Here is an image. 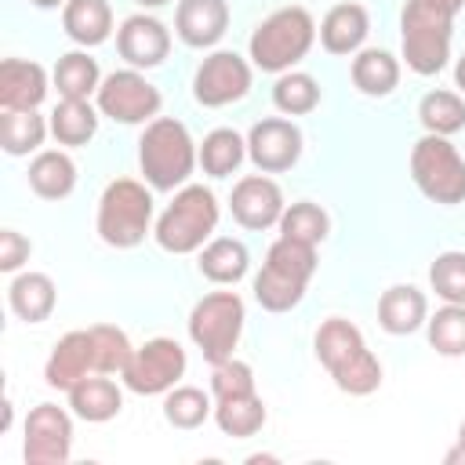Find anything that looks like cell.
I'll list each match as a JSON object with an SVG mask.
<instances>
[{"mask_svg": "<svg viewBox=\"0 0 465 465\" xmlns=\"http://www.w3.org/2000/svg\"><path fill=\"white\" fill-rule=\"evenodd\" d=\"M316 356L331 371L334 385L341 392H349V396H371L381 385L378 356L367 349L363 334L349 320H341V316H331V320L320 323V331H316Z\"/></svg>", "mask_w": 465, "mask_h": 465, "instance_id": "obj_1", "label": "cell"}, {"mask_svg": "<svg viewBox=\"0 0 465 465\" xmlns=\"http://www.w3.org/2000/svg\"><path fill=\"white\" fill-rule=\"evenodd\" d=\"M312 272H316V247L312 243H302V240H291V236H280L269 247L262 272L254 276V298H258V305L269 309V312L294 309L302 302L305 283L312 280Z\"/></svg>", "mask_w": 465, "mask_h": 465, "instance_id": "obj_2", "label": "cell"}, {"mask_svg": "<svg viewBox=\"0 0 465 465\" xmlns=\"http://www.w3.org/2000/svg\"><path fill=\"white\" fill-rule=\"evenodd\" d=\"M196 149H193V138L185 131L182 120H171V116H156L149 120L145 134L138 138V163H142V174L153 189L160 193H171L174 185H182L189 174H193V163H196Z\"/></svg>", "mask_w": 465, "mask_h": 465, "instance_id": "obj_3", "label": "cell"}, {"mask_svg": "<svg viewBox=\"0 0 465 465\" xmlns=\"http://www.w3.org/2000/svg\"><path fill=\"white\" fill-rule=\"evenodd\" d=\"M454 11L440 0H407L403 7V58L418 76H432L450 58Z\"/></svg>", "mask_w": 465, "mask_h": 465, "instance_id": "obj_4", "label": "cell"}, {"mask_svg": "<svg viewBox=\"0 0 465 465\" xmlns=\"http://www.w3.org/2000/svg\"><path fill=\"white\" fill-rule=\"evenodd\" d=\"M316 22L305 7H280L251 33V62L262 73H283L309 54Z\"/></svg>", "mask_w": 465, "mask_h": 465, "instance_id": "obj_5", "label": "cell"}, {"mask_svg": "<svg viewBox=\"0 0 465 465\" xmlns=\"http://www.w3.org/2000/svg\"><path fill=\"white\" fill-rule=\"evenodd\" d=\"M153 222V196L134 178H116L98 200V236L109 247H138Z\"/></svg>", "mask_w": 465, "mask_h": 465, "instance_id": "obj_6", "label": "cell"}, {"mask_svg": "<svg viewBox=\"0 0 465 465\" xmlns=\"http://www.w3.org/2000/svg\"><path fill=\"white\" fill-rule=\"evenodd\" d=\"M218 225V200L203 185H185L156 222V243L171 254H189Z\"/></svg>", "mask_w": 465, "mask_h": 465, "instance_id": "obj_7", "label": "cell"}, {"mask_svg": "<svg viewBox=\"0 0 465 465\" xmlns=\"http://www.w3.org/2000/svg\"><path fill=\"white\" fill-rule=\"evenodd\" d=\"M243 331V302L236 291H214L200 298L189 312V338L203 352L207 363H222L232 356Z\"/></svg>", "mask_w": 465, "mask_h": 465, "instance_id": "obj_8", "label": "cell"}, {"mask_svg": "<svg viewBox=\"0 0 465 465\" xmlns=\"http://www.w3.org/2000/svg\"><path fill=\"white\" fill-rule=\"evenodd\" d=\"M411 174H414V185L436 203L465 200V160L443 134H425L414 142Z\"/></svg>", "mask_w": 465, "mask_h": 465, "instance_id": "obj_9", "label": "cell"}, {"mask_svg": "<svg viewBox=\"0 0 465 465\" xmlns=\"http://www.w3.org/2000/svg\"><path fill=\"white\" fill-rule=\"evenodd\" d=\"M182 374H185V349L174 338H153L142 349H134L120 378L131 392L156 396V392H171Z\"/></svg>", "mask_w": 465, "mask_h": 465, "instance_id": "obj_10", "label": "cell"}, {"mask_svg": "<svg viewBox=\"0 0 465 465\" xmlns=\"http://www.w3.org/2000/svg\"><path fill=\"white\" fill-rule=\"evenodd\" d=\"M98 109L116 124H145L160 113V91L134 69L109 73L98 87Z\"/></svg>", "mask_w": 465, "mask_h": 465, "instance_id": "obj_11", "label": "cell"}, {"mask_svg": "<svg viewBox=\"0 0 465 465\" xmlns=\"http://www.w3.org/2000/svg\"><path fill=\"white\" fill-rule=\"evenodd\" d=\"M73 450V421L62 407L40 403L25 418V461L29 465H62Z\"/></svg>", "mask_w": 465, "mask_h": 465, "instance_id": "obj_12", "label": "cell"}, {"mask_svg": "<svg viewBox=\"0 0 465 465\" xmlns=\"http://www.w3.org/2000/svg\"><path fill=\"white\" fill-rule=\"evenodd\" d=\"M247 91H251V65L236 51H214L211 58H203V65L196 69V80H193V94L207 109L229 105L236 98H243Z\"/></svg>", "mask_w": 465, "mask_h": 465, "instance_id": "obj_13", "label": "cell"}, {"mask_svg": "<svg viewBox=\"0 0 465 465\" xmlns=\"http://www.w3.org/2000/svg\"><path fill=\"white\" fill-rule=\"evenodd\" d=\"M247 153L254 160L258 171L265 174H280V171H291L302 156V131L291 124V120H280V116H265L251 127L247 134Z\"/></svg>", "mask_w": 465, "mask_h": 465, "instance_id": "obj_14", "label": "cell"}, {"mask_svg": "<svg viewBox=\"0 0 465 465\" xmlns=\"http://www.w3.org/2000/svg\"><path fill=\"white\" fill-rule=\"evenodd\" d=\"M229 207L243 229H269V225H280V218H283V193L272 178L247 174L232 185Z\"/></svg>", "mask_w": 465, "mask_h": 465, "instance_id": "obj_15", "label": "cell"}, {"mask_svg": "<svg viewBox=\"0 0 465 465\" xmlns=\"http://www.w3.org/2000/svg\"><path fill=\"white\" fill-rule=\"evenodd\" d=\"M87 374H98V349H94V334L91 327L87 331H69L47 356V367H44V378L51 389H73L80 378Z\"/></svg>", "mask_w": 465, "mask_h": 465, "instance_id": "obj_16", "label": "cell"}, {"mask_svg": "<svg viewBox=\"0 0 465 465\" xmlns=\"http://www.w3.org/2000/svg\"><path fill=\"white\" fill-rule=\"evenodd\" d=\"M116 51L124 62H131L134 69H153L167 58L171 51V36L167 25L160 18L149 15H131L124 18V25L116 29Z\"/></svg>", "mask_w": 465, "mask_h": 465, "instance_id": "obj_17", "label": "cell"}, {"mask_svg": "<svg viewBox=\"0 0 465 465\" xmlns=\"http://www.w3.org/2000/svg\"><path fill=\"white\" fill-rule=\"evenodd\" d=\"M229 4L225 0H178L174 29L189 47H211L225 36Z\"/></svg>", "mask_w": 465, "mask_h": 465, "instance_id": "obj_18", "label": "cell"}, {"mask_svg": "<svg viewBox=\"0 0 465 465\" xmlns=\"http://www.w3.org/2000/svg\"><path fill=\"white\" fill-rule=\"evenodd\" d=\"M47 94V73L25 58L0 62V109H36Z\"/></svg>", "mask_w": 465, "mask_h": 465, "instance_id": "obj_19", "label": "cell"}, {"mask_svg": "<svg viewBox=\"0 0 465 465\" xmlns=\"http://www.w3.org/2000/svg\"><path fill=\"white\" fill-rule=\"evenodd\" d=\"M367 29H371V18L360 4H334L320 22V44L331 54H352L367 40Z\"/></svg>", "mask_w": 465, "mask_h": 465, "instance_id": "obj_20", "label": "cell"}, {"mask_svg": "<svg viewBox=\"0 0 465 465\" xmlns=\"http://www.w3.org/2000/svg\"><path fill=\"white\" fill-rule=\"evenodd\" d=\"M425 316H429V302H425V294H421L418 287H411V283L389 287V291L381 294V302H378V323H381L389 334H411V331H418V327L425 323Z\"/></svg>", "mask_w": 465, "mask_h": 465, "instance_id": "obj_21", "label": "cell"}, {"mask_svg": "<svg viewBox=\"0 0 465 465\" xmlns=\"http://www.w3.org/2000/svg\"><path fill=\"white\" fill-rule=\"evenodd\" d=\"M69 407H73V414L84 418V421H109V418L120 414L124 396H120L116 381L98 378V374H87V378H80V381L69 389Z\"/></svg>", "mask_w": 465, "mask_h": 465, "instance_id": "obj_22", "label": "cell"}, {"mask_svg": "<svg viewBox=\"0 0 465 465\" xmlns=\"http://www.w3.org/2000/svg\"><path fill=\"white\" fill-rule=\"evenodd\" d=\"M62 25L76 44L94 47V44H102L109 36L113 11H109L105 0H65L62 4Z\"/></svg>", "mask_w": 465, "mask_h": 465, "instance_id": "obj_23", "label": "cell"}, {"mask_svg": "<svg viewBox=\"0 0 465 465\" xmlns=\"http://www.w3.org/2000/svg\"><path fill=\"white\" fill-rule=\"evenodd\" d=\"M7 302H11V309H15L18 320L40 323V320H47L51 309H54V283H51V276H44V272H22V276H15L11 287H7Z\"/></svg>", "mask_w": 465, "mask_h": 465, "instance_id": "obj_24", "label": "cell"}, {"mask_svg": "<svg viewBox=\"0 0 465 465\" xmlns=\"http://www.w3.org/2000/svg\"><path fill=\"white\" fill-rule=\"evenodd\" d=\"M29 185L44 200H65L76 185V163L58 149L36 153V160L29 163Z\"/></svg>", "mask_w": 465, "mask_h": 465, "instance_id": "obj_25", "label": "cell"}, {"mask_svg": "<svg viewBox=\"0 0 465 465\" xmlns=\"http://www.w3.org/2000/svg\"><path fill=\"white\" fill-rule=\"evenodd\" d=\"M247 247L232 236H218L211 240L203 251H200V272L211 280V283H236L247 276Z\"/></svg>", "mask_w": 465, "mask_h": 465, "instance_id": "obj_26", "label": "cell"}, {"mask_svg": "<svg viewBox=\"0 0 465 465\" xmlns=\"http://www.w3.org/2000/svg\"><path fill=\"white\" fill-rule=\"evenodd\" d=\"M352 84L363 94L381 98L400 84V62L381 47H367V51H360L352 58Z\"/></svg>", "mask_w": 465, "mask_h": 465, "instance_id": "obj_27", "label": "cell"}, {"mask_svg": "<svg viewBox=\"0 0 465 465\" xmlns=\"http://www.w3.org/2000/svg\"><path fill=\"white\" fill-rule=\"evenodd\" d=\"M98 131V113L87 105V98H62L51 113V134L62 145H87Z\"/></svg>", "mask_w": 465, "mask_h": 465, "instance_id": "obj_28", "label": "cell"}, {"mask_svg": "<svg viewBox=\"0 0 465 465\" xmlns=\"http://www.w3.org/2000/svg\"><path fill=\"white\" fill-rule=\"evenodd\" d=\"M47 124L36 116V109H4L0 116V145L7 156H25L44 145Z\"/></svg>", "mask_w": 465, "mask_h": 465, "instance_id": "obj_29", "label": "cell"}, {"mask_svg": "<svg viewBox=\"0 0 465 465\" xmlns=\"http://www.w3.org/2000/svg\"><path fill=\"white\" fill-rule=\"evenodd\" d=\"M214 421H218V429H222L225 436L247 440V436H254V432L265 425V403H262L258 392L218 400V407H214Z\"/></svg>", "mask_w": 465, "mask_h": 465, "instance_id": "obj_30", "label": "cell"}, {"mask_svg": "<svg viewBox=\"0 0 465 465\" xmlns=\"http://www.w3.org/2000/svg\"><path fill=\"white\" fill-rule=\"evenodd\" d=\"M243 153H247V142L232 131V127H218L203 138L200 145V167L211 174V178H229L240 163H243Z\"/></svg>", "mask_w": 465, "mask_h": 465, "instance_id": "obj_31", "label": "cell"}, {"mask_svg": "<svg viewBox=\"0 0 465 465\" xmlns=\"http://www.w3.org/2000/svg\"><path fill=\"white\" fill-rule=\"evenodd\" d=\"M54 87L62 98H87L91 91H98V62L84 51H69L58 58L54 65Z\"/></svg>", "mask_w": 465, "mask_h": 465, "instance_id": "obj_32", "label": "cell"}, {"mask_svg": "<svg viewBox=\"0 0 465 465\" xmlns=\"http://www.w3.org/2000/svg\"><path fill=\"white\" fill-rule=\"evenodd\" d=\"M418 120L429 134H454L465 127V102L454 91H429L418 105Z\"/></svg>", "mask_w": 465, "mask_h": 465, "instance_id": "obj_33", "label": "cell"}, {"mask_svg": "<svg viewBox=\"0 0 465 465\" xmlns=\"http://www.w3.org/2000/svg\"><path fill=\"white\" fill-rule=\"evenodd\" d=\"M163 418L174 429H200L211 418V396L203 389H196V385L171 389L167 400H163Z\"/></svg>", "mask_w": 465, "mask_h": 465, "instance_id": "obj_34", "label": "cell"}, {"mask_svg": "<svg viewBox=\"0 0 465 465\" xmlns=\"http://www.w3.org/2000/svg\"><path fill=\"white\" fill-rule=\"evenodd\" d=\"M429 345L440 356H465V305L447 302L429 320Z\"/></svg>", "mask_w": 465, "mask_h": 465, "instance_id": "obj_35", "label": "cell"}, {"mask_svg": "<svg viewBox=\"0 0 465 465\" xmlns=\"http://www.w3.org/2000/svg\"><path fill=\"white\" fill-rule=\"evenodd\" d=\"M272 102L280 113L302 116V113H312L320 105V87L309 73H283L272 87Z\"/></svg>", "mask_w": 465, "mask_h": 465, "instance_id": "obj_36", "label": "cell"}, {"mask_svg": "<svg viewBox=\"0 0 465 465\" xmlns=\"http://www.w3.org/2000/svg\"><path fill=\"white\" fill-rule=\"evenodd\" d=\"M280 232L291 236V240H302V243H320L327 236V214L309 203V200H298L291 207H283V218H280Z\"/></svg>", "mask_w": 465, "mask_h": 465, "instance_id": "obj_37", "label": "cell"}, {"mask_svg": "<svg viewBox=\"0 0 465 465\" xmlns=\"http://www.w3.org/2000/svg\"><path fill=\"white\" fill-rule=\"evenodd\" d=\"M91 334H94V349H98V374H124V367L134 356L127 334L113 323H94Z\"/></svg>", "mask_w": 465, "mask_h": 465, "instance_id": "obj_38", "label": "cell"}, {"mask_svg": "<svg viewBox=\"0 0 465 465\" xmlns=\"http://www.w3.org/2000/svg\"><path fill=\"white\" fill-rule=\"evenodd\" d=\"M429 283L443 302L465 305V254L461 251H443L429 269Z\"/></svg>", "mask_w": 465, "mask_h": 465, "instance_id": "obj_39", "label": "cell"}, {"mask_svg": "<svg viewBox=\"0 0 465 465\" xmlns=\"http://www.w3.org/2000/svg\"><path fill=\"white\" fill-rule=\"evenodd\" d=\"M211 392H214V400H229V396H247V392H254V374H251V367L240 363V360H232V356L222 360V363H214Z\"/></svg>", "mask_w": 465, "mask_h": 465, "instance_id": "obj_40", "label": "cell"}, {"mask_svg": "<svg viewBox=\"0 0 465 465\" xmlns=\"http://www.w3.org/2000/svg\"><path fill=\"white\" fill-rule=\"evenodd\" d=\"M29 240L22 236V232H15V229H4L0 232V269L4 272H15L25 258H29Z\"/></svg>", "mask_w": 465, "mask_h": 465, "instance_id": "obj_41", "label": "cell"}, {"mask_svg": "<svg viewBox=\"0 0 465 465\" xmlns=\"http://www.w3.org/2000/svg\"><path fill=\"white\" fill-rule=\"evenodd\" d=\"M447 465H458V461H465V421L458 425V447L454 450H447V458H443Z\"/></svg>", "mask_w": 465, "mask_h": 465, "instance_id": "obj_42", "label": "cell"}, {"mask_svg": "<svg viewBox=\"0 0 465 465\" xmlns=\"http://www.w3.org/2000/svg\"><path fill=\"white\" fill-rule=\"evenodd\" d=\"M454 80H458V87L465 91V54L458 58V69H454Z\"/></svg>", "mask_w": 465, "mask_h": 465, "instance_id": "obj_43", "label": "cell"}, {"mask_svg": "<svg viewBox=\"0 0 465 465\" xmlns=\"http://www.w3.org/2000/svg\"><path fill=\"white\" fill-rule=\"evenodd\" d=\"M440 4H443V7H450V11H454V15H458V11H461V4H465V0H440Z\"/></svg>", "mask_w": 465, "mask_h": 465, "instance_id": "obj_44", "label": "cell"}, {"mask_svg": "<svg viewBox=\"0 0 465 465\" xmlns=\"http://www.w3.org/2000/svg\"><path fill=\"white\" fill-rule=\"evenodd\" d=\"M36 7H58V4H65V0H33Z\"/></svg>", "mask_w": 465, "mask_h": 465, "instance_id": "obj_45", "label": "cell"}, {"mask_svg": "<svg viewBox=\"0 0 465 465\" xmlns=\"http://www.w3.org/2000/svg\"><path fill=\"white\" fill-rule=\"evenodd\" d=\"M138 4H145V7H163V4H171V0H138Z\"/></svg>", "mask_w": 465, "mask_h": 465, "instance_id": "obj_46", "label": "cell"}]
</instances>
